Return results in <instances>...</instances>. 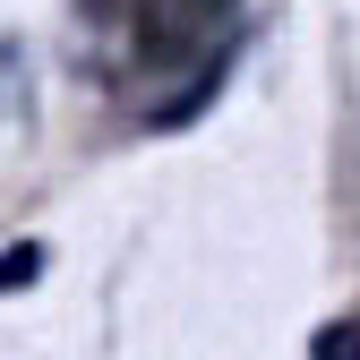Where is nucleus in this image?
Wrapping results in <instances>:
<instances>
[{
    "label": "nucleus",
    "mask_w": 360,
    "mask_h": 360,
    "mask_svg": "<svg viewBox=\"0 0 360 360\" xmlns=\"http://www.w3.org/2000/svg\"><path fill=\"white\" fill-rule=\"evenodd\" d=\"M26 112H34V60L18 34H0V129H26Z\"/></svg>",
    "instance_id": "f257e3e1"
},
{
    "label": "nucleus",
    "mask_w": 360,
    "mask_h": 360,
    "mask_svg": "<svg viewBox=\"0 0 360 360\" xmlns=\"http://www.w3.org/2000/svg\"><path fill=\"white\" fill-rule=\"evenodd\" d=\"M309 360H360V318H335V326H318Z\"/></svg>",
    "instance_id": "f03ea898"
},
{
    "label": "nucleus",
    "mask_w": 360,
    "mask_h": 360,
    "mask_svg": "<svg viewBox=\"0 0 360 360\" xmlns=\"http://www.w3.org/2000/svg\"><path fill=\"white\" fill-rule=\"evenodd\" d=\"M34 275H43V240H18L9 257H0V292H26Z\"/></svg>",
    "instance_id": "7ed1b4c3"
},
{
    "label": "nucleus",
    "mask_w": 360,
    "mask_h": 360,
    "mask_svg": "<svg viewBox=\"0 0 360 360\" xmlns=\"http://www.w3.org/2000/svg\"><path fill=\"white\" fill-rule=\"evenodd\" d=\"M198 9H232V0H198Z\"/></svg>",
    "instance_id": "20e7f679"
}]
</instances>
